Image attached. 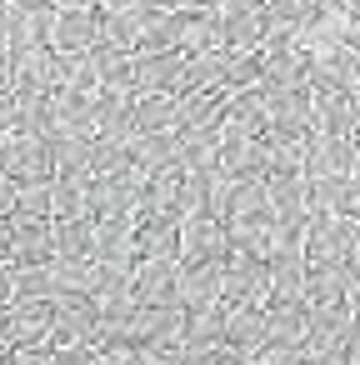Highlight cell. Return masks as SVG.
<instances>
[{"label":"cell","mask_w":360,"mask_h":365,"mask_svg":"<svg viewBox=\"0 0 360 365\" xmlns=\"http://www.w3.org/2000/svg\"><path fill=\"white\" fill-rule=\"evenodd\" d=\"M350 260H360V220H355V255Z\"/></svg>","instance_id":"cell-50"},{"label":"cell","mask_w":360,"mask_h":365,"mask_svg":"<svg viewBox=\"0 0 360 365\" xmlns=\"http://www.w3.org/2000/svg\"><path fill=\"white\" fill-rule=\"evenodd\" d=\"M265 76V51H225V71H220V86L225 91H245V86H260Z\"/></svg>","instance_id":"cell-31"},{"label":"cell","mask_w":360,"mask_h":365,"mask_svg":"<svg viewBox=\"0 0 360 365\" xmlns=\"http://www.w3.org/2000/svg\"><path fill=\"white\" fill-rule=\"evenodd\" d=\"M11 210H16V175L0 170V215H11Z\"/></svg>","instance_id":"cell-43"},{"label":"cell","mask_w":360,"mask_h":365,"mask_svg":"<svg viewBox=\"0 0 360 365\" xmlns=\"http://www.w3.org/2000/svg\"><path fill=\"white\" fill-rule=\"evenodd\" d=\"M91 215V175H56V220Z\"/></svg>","instance_id":"cell-35"},{"label":"cell","mask_w":360,"mask_h":365,"mask_svg":"<svg viewBox=\"0 0 360 365\" xmlns=\"http://www.w3.org/2000/svg\"><path fill=\"white\" fill-rule=\"evenodd\" d=\"M340 215H350V220H360V180L350 175V185H345V200H340Z\"/></svg>","instance_id":"cell-44"},{"label":"cell","mask_w":360,"mask_h":365,"mask_svg":"<svg viewBox=\"0 0 360 365\" xmlns=\"http://www.w3.org/2000/svg\"><path fill=\"white\" fill-rule=\"evenodd\" d=\"M315 125L330 130V135H355L350 91H315Z\"/></svg>","instance_id":"cell-29"},{"label":"cell","mask_w":360,"mask_h":365,"mask_svg":"<svg viewBox=\"0 0 360 365\" xmlns=\"http://www.w3.org/2000/svg\"><path fill=\"white\" fill-rule=\"evenodd\" d=\"M265 320H270V335L275 340L300 345L305 340V325H310V305H305V295H265Z\"/></svg>","instance_id":"cell-20"},{"label":"cell","mask_w":360,"mask_h":365,"mask_svg":"<svg viewBox=\"0 0 360 365\" xmlns=\"http://www.w3.org/2000/svg\"><path fill=\"white\" fill-rule=\"evenodd\" d=\"M51 365H96V345H91V340H86V345H56Z\"/></svg>","instance_id":"cell-39"},{"label":"cell","mask_w":360,"mask_h":365,"mask_svg":"<svg viewBox=\"0 0 360 365\" xmlns=\"http://www.w3.org/2000/svg\"><path fill=\"white\" fill-rule=\"evenodd\" d=\"M6 170L21 180H51L56 175V150H51V135H21L16 130V145H11V160Z\"/></svg>","instance_id":"cell-14"},{"label":"cell","mask_w":360,"mask_h":365,"mask_svg":"<svg viewBox=\"0 0 360 365\" xmlns=\"http://www.w3.org/2000/svg\"><path fill=\"white\" fill-rule=\"evenodd\" d=\"M220 21L205 11H185L180 16V51H220Z\"/></svg>","instance_id":"cell-34"},{"label":"cell","mask_w":360,"mask_h":365,"mask_svg":"<svg viewBox=\"0 0 360 365\" xmlns=\"http://www.w3.org/2000/svg\"><path fill=\"white\" fill-rule=\"evenodd\" d=\"M140 51H180V16L165 6L140 11Z\"/></svg>","instance_id":"cell-26"},{"label":"cell","mask_w":360,"mask_h":365,"mask_svg":"<svg viewBox=\"0 0 360 365\" xmlns=\"http://www.w3.org/2000/svg\"><path fill=\"white\" fill-rule=\"evenodd\" d=\"M0 365H11V345H0Z\"/></svg>","instance_id":"cell-51"},{"label":"cell","mask_w":360,"mask_h":365,"mask_svg":"<svg viewBox=\"0 0 360 365\" xmlns=\"http://www.w3.org/2000/svg\"><path fill=\"white\" fill-rule=\"evenodd\" d=\"M185 345H225V305L185 310Z\"/></svg>","instance_id":"cell-36"},{"label":"cell","mask_w":360,"mask_h":365,"mask_svg":"<svg viewBox=\"0 0 360 365\" xmlns=\"http://www.w3.org/2000/svg\"><path fill=\"white\" fill-rule=\"evenodd\" d=\"M155 6H165V11H170V6H185V0H155Z\"/></svg>","instance_id":"cell-52"},{"label":"cell","mask_w":360,"mask_h":365,"mask_svg":"<svg viewBox=\"0 0 360 365\" xmlns=\"http://www.w3.org/2000/svg\"><path fill=\"white\" fill-rule=\"evenodd\" d=\"M91 61H96L101 86L135 91V56H130V51H120V46H96V51H91Z\"/></svg>","instance_id":"cell-28"},{"label":"cell","mask_w":360,"mask_h":365,"mask_svg":"<svg viewBox=\"0 0 360 365\" xmlns=\"http://www.w3.org/2000/svg\"><path fill=\"white\" fill-rule=\"evenodd\" d=\"M11 145H16V130L0 125V170H6V160H11Z\"/></svg>","instance_id":"cell-47"},{"label":"cell","mask_w":360,"mask_h":365,"mask_svg":"<svg viewBox=\"0 0 360 365\" xmlns=\"http://www.w3.org/2000/svg\"><path fill=\"white\" fill-rule=\"evenodd\" d=\"M225 305H240V300H265L270 295V260L245 250V245H230L225 250V285H220Z\"/></svg>","instance_id":"cell-3"},{"label":"cell","mask_w":360,"mask_h":365,"mask_svg":"<svg viewBox=\"0 0 360 365\" xmlns=\"http://www.w3.org/2000/svg\"><path fill=\"white\" fill-rule=\"evenodd\" d=\"M305 250H280L270 255V295H305Z\"/></svg>","instance_id":"cell-30"},{"label":"cell","mask_w":360,"mask_h":365,"mask_svg":"<svg viewBox=\"0 0 360 365\" xmlns=\"http://www.w3.org/2000/svg\"><path fill=\"white\" fill-rule=\"evenodd\" d=\"M16 305V260H0V310Z\"/></svg>","instance_id":"cell-42"},{"label":"cell","mask_w":360,"mask_h":365,"mask_svg":"<svg viewBox=\"0 0 360 365\" xmlns=\"http://www.w3.org/2000/svg\"><path fill=\"white\" fill-rule=\"evenodd\" d=\"M135 130H180V101L175 91H135Z\"/></svg>","instance_id":"cell-21"},{"label":"cell","mask_w":360,"mask_h":365,"mask_svg":"<svg viewBox=\"0 0 360 365\" xmlns=\"http://www.w3.org/2000/svg\"><path fill=\"white\" fill-rule=\"evenodd\" d=\"M185 71V51H145L135 56V91H175Z\"/></svg>","instance_id":"cell-19"},{"label":"cell","mask_w":360,"mask_h":365,"mask_svg":"<svg viewBox=\"0 0 360 365\" xmlns=\"http://www.w3.org/2000/svg\"><path fill=\"white\" fill-rule=\"evenodd\" d=\"M270 335V320H265V300H240V305H225V345L235 350H250Z\"/></svg>","instance_id":"cell-18"},{"label":"cell","mask_w":360,"mask_h":365,"mask_svg":"<svg viewBox=\"0 0 360 365\" xmlns=\"http://www.w3.org/2000/svg\"><path fill=\"white\" fill-rule=\"evenodd\" d=\"M11 235H16V220L0 215V260H11Z\"/></svg>","instance_id":"cell-46"},{"label":"cell","mask_w":360,"mask_h":365,"mask_svg":"<svg viewBox=\"0 0 360 365\" xmlns=\"http://www.w3.org/2000/svg\"><path fill=\"white\" fill-rule=\"evenodd\" d=\"M135 215L96 220V260H135Z\"/></svg>","instance_id":"cell-24"},{"label":"cell","mask_w":360,"mask_h":365,"mask_svg":"<svg viewBox=\"0 0 360 365\" xmlns=\"http://www.w3.org/2000/svg\"><path fill=\"white\" fill-rule=\"evenodd\" d=\"M180 265H200V260H215L230 250V235H225V220L215 215H180Z\"/></svg>","instance_id":"cell-7"},{"label":"cell","mask_w":360,"mask_h":365,"mask_svg":"<svg viewBox=\"0 0 360 365\" xmlns=\"http://www.w3.org/2000/svg\"><path fill=\"white\" fill-rule=\"evenodd\" d=\"M96 135L106 140L135 135V91H115V86L96 91Z\"/></svg>","instance_id":"cell-9"},{"label":"cell","mask_w":360,"mask_h":365,"mask_svg":"<svg viewBox=\"0 0 360 365\" xmlns=\"http://www.w3.org/2000/svg\"><path fill=\"white\" fill-rule=\"evenodd\" d=\"M305 365H345V350H325V355H305Z\"/></svg>","instance_id":"cell-48"},{"label":"cell","mask_w":360,"mask_h":365,"mask_svg":"<svg viewBox=\"0 0 360 365\" xmlns=\"http://www.w3.org/2000/svg\"><path fill=\"white\" fill-rule=\"evenodd\" d=\"M240 355H245V365H295V360H300V345L265 335L260 345H250V350H240Z\"/></svg>","instance_id":"cell-37"},{"label":"cell","mask_w":360,"mask_h":365,"mask_svg":"<svg viewBox=\"0 0 360 365\" xmlns=\"http://www.w3.org/2000/svg\"><path fill=\"white\" fill-rule=\"evenodd\" d=\"M220 285H225V255H215V260H200V265H185V275H180V305H185V310L225 305Z\"/></svg>","instance_id":"cell-10"},{"label":"cell","mask_w":360,"mask_h":365,"mask_svg":"<svg viewBox=\"0 0 360 365\" xmlns=\"http://www.w3.org/2000/svg\"><path fill=\"white\" fill-rule=\"evenodd\" d=\"M11 86L26 91H56V46H26L11 51Z\"/></svg>","instance_id":"cell-12"},{"label":"cell","mask_w":360,"mask_h":365,"mask_svg":"<svg viewBox=\"0 0 360 365\" xmlns=\"http://www.w3.org/2000/svg\"><path fill=\"white\" fill-rule=\"evenodd\" d=\"M180 140H185V130H150V135H130L125 145H130V165L140 170V175H150V170H165V165H180Z\"/></svg>","instance_id":"cell-13"},{"label":"cell","mask_w":360,"mask_h":365,"mask_svg":"<svg viewBox=\"0 0 360 365\" xmlns=\"http://www.w3.org/2000/svg\"><path fill=\"white\" fill-rule=\"evenodd\" d=\"M51 345H11V365H51Z\"/></svg>","instance_id":"cell-41"},{"label":"cell","mask_w":360,"mask_h":365,"mask_svg":"<svg viewBox=\"0 0 360 365\" xmlns=\"http://www.w3.org/2000/svg\"><path fill=\"white\" fill-rule=\"evenodd\" d=\"M11 215L16 220H56V175L51 180H21Z\"/></svg>","instance_id":"cell-27"},{"label":"cell","mask_w":360,"mask_h":365,"mask_svg":"<svg viewBox=\"0 0 360 365\" xmlns=\"http://www.w3.org/2000/svg\"><path fill=\"white\" fill-rule=\"evenodd\" d=\"M140 170H110V175H91V215L110 220V215H135L140 205Z\"/></svg>","instance_id":"cell-5"},{"label":"cell","mask_w":360,"mask_h":365,"mask_svg":"<svg viewBox=\"0 0 360 365\" xmlns=\"http://www.w3.org/2000/svg\"><path fill=\"white\" fill-rule=\"evenodd\" d=\"M350 290H355V260H340V265H310V270H305V305L350 300Z\"/></svg>","instance_id":"cell-17"},{"label":"cell","mask_w":360,"mask_h":365,"mask_svg":"<svg viewBox=\"0 0 360 365\" xmlns=\"http://www.w3.org/2000/svg\"><path fill=\"white\" fill-rule=\"evenodd\" d=\"M51 46L56 51H96L101 46V16L96 11H56Z\"/></svg>","instance_id":"cell-16"},{"label":"cell","mask_w":360,"mask_h":365,"mask_svg":"<svg viewBox=\"0 0 360 365\" xmlns=\"http://www.w3.org/2000/svg\"><path fill=\"white\" fill-rule=\"evenodd\" d=\"M300 170H305V180L350 175V170H355V145H350V135L310 130V135H305V160H300Z\"/></svg>","instance_id":"cell-6"},{"label":"cell","mask_w":360,"mask_h":365,"mask_svg":"<svg viewBox=\"0 0 360 365\" xmlns=\"http://www.w3.org/2000/svg\"><path fill=\"white\" fill-rule=\"evenodd\" d=\"M360 86V51L355 46H330L310 51V91H355Z\"/></svg>","instance_id":"cell-8"},{"label":"cell","mask_w":360,"mask_h":365,"mask_svg":"<svg viewBox=\"0 0 360 365\" xmlns=\"http://www.w3.org/2000/svg\"><path fill=\"white\" fill-rule=\"evenodd\" d=\"M350 330H355V310H350V300L310 305V325H305L300 355H325V350H345Z\"/></svg>","instance_id":"cell-4"},{"label":"cell","mask_w":360,"mask_h":365,"mask_svg":"<svg viewBox=\"0 0 360 365\" xmlns=\"http://www.w3.org/2000/svg\"><path fill=\"white\" fill-rule=\"evenodd\" d=\"M180 255H135V275H130V295L145 305H180Z\"/></svg>","instance_id":"cell-2"},{"label":"cell","mask_w":360,"mask_h":365,"mask_svg":"<svg viewBox=\"0 0 360 365\" xmlns=\"http://www.w3.org/2000/svg\"><path fill=\"white\" fill-rule=\"evenodd\" d=\"M11 260L16 265H46V260H56V220H16Z\"/></svg>","instance_id":"cell-15"},{"label":"cell","mask_w":360,"mask_h":365,"mask_svg":"<svg viewBox=\"0 0 360 365\" xmlns=\"http://www.w3.org/2000/svg\"><path fill=\"white\" fill-rule=\"evenodd\" d=\"M175 365H220V345H185Z\"/></svg>","instance_id":"cell-40"},{"label":"cell","mask_w":360,"mask_h":365,"mask_svg":"<svg viewBox=\"0 0 360 365\" xmlns=\"http://www.w3.org/2000/svg\"><path fill=\"white\" fill-rule=\"evenodd\" d=\"M355 255V220L340 210H310L305 215V260L310 265H340Z\"/></svg>","instance_id":"cell-1"},{"label":"cell","mask_w":360,"mask_h":365,"mask_svg":"<svg viewBox=\"0 0 360 365\" xmlns=\"http://www.w3.org/2000/svg\"><path fill=\"white\" fill-rule=\"evenodd\" d=\"M96 365H145V345L135 340H110L96 350Z\"/></svg>","instance_id":"cell-38"},{"label":"cell","mask_w":360,"mask_h":365,"mask_svg":"<svg viewBox=\"0 0 360 365\" xmlns=\"http://www.w3.org/2000/svg\"><path fill=\"white\" fill-rule=\"evenodd\" d=\"M345 46H355V51H360V6H350V11H345Z\"/></svg>","instance_id":"cell-45"},{"label":"cell","mask_w":360,"mask_h":365,"mask_svg":"<svg viewBox=\"0 0 360 365\" xmlns=\"http://www.w3.org/2000/svg\"><path fill=\"white\" fill-rule=\"evenodd\" d=\"M51 150H56V175H91L96 140H86V135H51Z\"/></svg>","instance_id":"cell-33"},{"label":"cell","mask_w":360,"mask_h":365,"mask_svg":"<svg viewBox=\"0 0 360 365\" xmlns=\"http://www.w3.org/2000/svg\"><path fill=\"white\" fill-rule=\"evenodd\" d=\"M106 6H110V11H135L140 0H106Z\"/></svg>","instance_id":"cell-49"},{"label":"cell","mask_w":360,"mask_h":365,"mask_svg":"<svg viewBox=\"0 0 360 365\" xmlns=\"http://www.w3.org/2000/svg\"><path fill=\"white\" fill-rule=\"evenodd\" d=\"M51 320H56V300H16L6 310L11 345H51Z\"/></svg>","instance_id":"cell-11"},{"label":"cell","mask_w":360,"mask_h":365,"mask_svg":"<svg viewBox=\"0 0 360 365\" xmlns=\"http://www.w3.org/2000/svg\"><path fill=\"white\" fill-rule=\"evenodd\" d=\"M220 41H225V51H255L265 41V6L220 11Z\"/></svg>","instance_id":"cell-23"},{"label":"cell","mask_w":360,"mask_h":365,"mask_svg":"<svg viewBox=\"0 0 360 365\" xmlns=\"http://www.w3.org/2000/svg\"><path fill=\"white\" fill-rule=\"evenodd\" d=\"M56 255L61 260H96V215L56 220Z\"/></svg>","instance_id":"cell-25"},{"label":"cell","mask_w":360,"mask_h":365,"mask_svg":"<svg viewBox=\"0 0 360 365\" xmlns=\"http://www.w3.org/2000/svg\"><path fill=\"white\" fill-rule=\"evenodd\" d=\"M270 215L275 220H305L310 215V180L305 175H265Z\"/></svg>","instance_id":"cell-22"},{"label":"cell","mask_w":360,"mask_h":365,"mask_svg":"<svg viewBox=\"0 0 360 365\" xmlns=\"http://www.w3.org/2000/svg\"><path fill=\"white\" fill-rule=\"evenodd\" d=\"M101 16V46L135 51L140 46V6L135 11H96Z\"/></svg>","instance_id":"cell-32"}]
</instances>
